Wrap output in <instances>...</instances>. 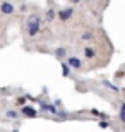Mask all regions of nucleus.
Listing matches in <instances>:
<instances>
[{"label": "nucleus", "instance_id": "nucleus-6", "mask_svg": "<svg viewBox=\"0 0 125 132\" xmlns=\"http://www.w3.org/2000/svg\"><path fill=\"white\" fill-rule=\"evenodd\" d=\"M84 55H86L87 59H93V57H94V50L93 48H86L84 50Z\"/></svg>", "mask_w": 125, "mask_h": 132}, {"label": "nucleus", "instance_id": "nucleus-8", "mask_svg": "<svg viewBox=\"0 0 125 132\" xmlns=\"http://www.w3.org/2000/svg\"><path fill=\"white\" fill-rule=\"evenodd\" d=\"M65 55V48H58L57 50V57H63Z\"/></svg>", "mask_w": 125, "mask_h": 132}, {"label": "nucleus", "instance_id": "nucleus-7", "mask_svg": "<svg viewBox=\"0 0 125 132\" xmlns=\"http://www.w3.org/2000/svg\"><path fill=\"white\" fill-rule=\"evenodd\" d=\"M62 70H63V76L67 77V76H69V65L67 64H62Z\"/></svg>", "mask_w": 125, "mask_h": 132}, {"label": "nucleus", "instance_id": "nucleus-11", "mask_svg": "<svg viewBox=\"0 0 125 132\" xmlns=\"http://www.w3.org/2000/svg\"><path fill=\"white\" fill-rule=\"evenodd\" d=\"M14 132H17V130H14Z\"/></svg>", "mask_w": 125, "mask_h": 132}, {"label": "nucleus", "instance_id": "nucleus-2", "mask_svg": "<svg viewBox=\"0 0 125 132\" xmlns=\"http://www.w3.org/2000/svg\"><path fill=\"white\" fill-rule=\"evenodd\" d=\"M0 10H2L4 14H12V12H14V7H12V4H9V2H2V4H0Z\"/></svg>", "mask_w": 125, "mask_h": 132}, {"label": "nucleus", "instance_id": "nucleus-9", "mask_svg": "<svg viewBox=\"0 0 125 132\" xmlns=\"http://www.w3.org/2000/svg\"><path fill=\"white\" fill-rule=\"evenodd\" d=\"M7 117H9V118H14V117H17V112H7Z\"/></svg>", "mask_w": 125, "mask_h": 132}, {"label": "nucleus", "instance_id": "nucleus-3", "mask_svg": "<svg viewBox=\"0 0 125 132\" xmlns=\"http://www.w3.org/2000/svg\"><path fill=\"white\" fill-rule=\"evenodd\" d=\"M72 12H74L72 9H63V10H60V12H58V15H60V19H62V21H67L69 17L72 15Z\"/></svg>", "mask_w": 125, "mask_h": 132}, {"label": "nucleus", "instance_id": "nucleus-5", "mask_svg": "<svg viewBox=\"0 0 125 132\" xmlns=\"http://www.w3.org/2000/svg\"><path fill=\"white\" fill-rule=\"evenodd\" d=\"M81 60L79 59H76V57H70V59H69V65H70V67H74V69H79L81 67Z\"/></svg>", "mask_w": 125, "mask_h": 132}, {"label": "nucleus", "instance_id": "nucleus-10", "mask_svg": "<svg viewBox=\"0 0 125 132\" xmlns=\"http://www.w3.org/2000/svg\"><path fill=\"white\" fill-rule=\"evenodd\" d=\"M53 15H55V14H53V10H50V12H48V19H53Z\"/></svg>", "mask_w": 125, "mask_h": 132}, {"label": "nucleus", "instance_id": "nucleus-4", "mask_svg": "<svg viewBox=\"0 0 125 132\" xmlns=\"http://www.w3.org/2000/svg\"><path fill=\"white\" fill-rule=\"evenodd\" d=\"M22 113H24L26 117H36V110L31 106H24L22 108Z\"/></svg>", "mask_w": 125, "mask_h": 132}, {"label": "nucleus", "instance_id": "nucleus-1", "mask_svg": "<svg viewBox=\"0 0 125 132\" xmlns=\"http://www.w3.org/2000/svg\"><path fill=\"white\" fill-rule=\"evenodd\" d=\"M39 17L38 15H31L28 19V33H29V36H36V33L39 31Z\"/></svg>", "mask_w": 125, "mask_h": 132}]
</instances>
